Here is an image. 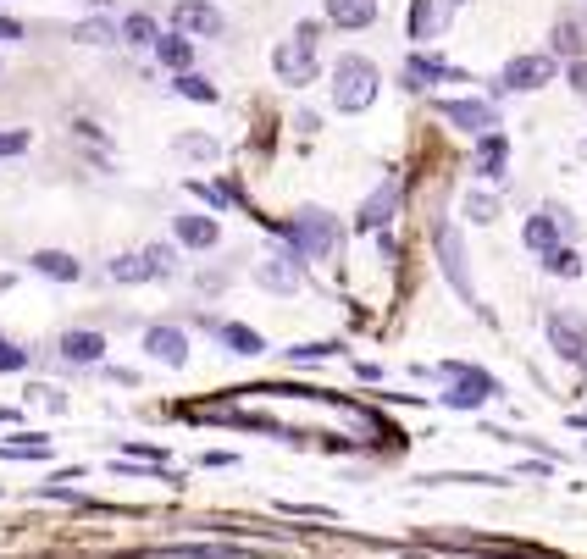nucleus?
<instances>
[{
    "mask_svg": "<svg viewBox=\"0 0 587 559\" xmlns=\"http://www.w3.org/2000/svg\"><path fill=\"white\" fill-rule=\"evenodd\" d=\"M277 233L288 238V250L300 255V261H327V255L338 250V244H344V238H338V222L327 211H300L294 216V222H277Z\"/></svg>",
    "mask_w": 587,
    "mask_h": 559,
    "instance_id": "1",
    "label": "nucleus"
},
{
    "mask_svg": "<svg viewBox=\"0 0 587 559\" xmlns=\"http://www.w3.org/2000/svg\"><path fill=\"white\" fill-rule=\"evenodd\" d=\"M377 67L366 56H338V67H333V106L338 111H366L377 100Z\"/></svg>",
    "mask_w": 587,
    "mask_h": 559,
    "instance_id": "2",
    "label": "nucleus"
},
{
    "mask_svg": "<svg viewBox=\"0 0 587 559\" xmlns=\"http://www.w3.org/2000/svg\"><path fill=\"white\" fill-rule=\"evenodd\" d=\"M432 377H449V393H444L449 410H482L493 393H499V377H488L482 366H466V360H449V366H438Z\"/></svg>",
    "mask_w": 587,
    "mask_h": 559,
    "instance_id": "3",
    "label": "nucleus"
},
{
    "mask_svg": "<svg viewBox=\"0 0 587 559\" xmlns=\"http://www.w3.org/2000/svg\"><path fill=\"white\" fill-rule=\"evenodd\" d=\"M272 67H277V78H283V84H294V89L311 84V78H316V23L294 28V39H288V45H277Z\"/></svg>",
    "mask_w": 587,
    "mask_h": 559,
    "instance_id": "4",
    "label": "nucleus"
},
{
    "mask_svg": "<svg viewBox=\"0 0 587 559\" xmlns=\"http://www.w3.org/2000/svg\"><path fill=\"white\" fill-rule=\"evenodd\" d=\"M576 233V222H571V211H538V216H527V227H521V244L527 250H538V255H549L560 238H571Z\"/></svg>",
    "mask_w": 587,
    "mask_h": 559,
    "instance_id": "5",
    "label": "nucleus"
},
{
    "mask_svg": "<svg viewBox=\"0 0 587 559\" xmlns=\"http://www.w3.org/2000/svg\"><path fill=\"white\" fill-rule=\"evenodd\" d=\"M549 344L560 360H571V366H582L587 360V322L576 316V310H560V316H549Z\"/></svg>",
    "mask_w": 587,
    "mask_h": 559,
    "instance_id": "6",
    "label": "nucleus"
},
{
    "mask_svg": "<svg viewBox=\"0 0 587 559\" xmlns=\"http://www.w3.org/2000/svg\"><path fill=\"white\" fill-rule=\"evenodd\" d=\"M438 117L455 122V128H466V133H477V139L499 128V111H493L488 100H438Z\"/></svg>",
    "mask_w": 587,
    "mask_h": 559,
    "instance_id": "7",
    "label": "nucleus"
},
{
    "mask_svg": "<svg viewBox=\"0 0 587 559\" xmlns=\"http://www.w3.org/2000/svg\"><path fill=\"white\" fill-rule=\"evenodd\" d=\"M172 23H178V34L183 39H211V34H222V12H216L211 0H178L172 6Z\"/></svg>",
    "mask_w": 587,
    "mask_h": 559,
    "instance_id": "8",
    "label": "nucleus"
},
{
    "mask_svg": "<svg viewBox=\"0 0 587 559\" xmlns=\"http://www.w3.org/2000/svg\"><path fill=\"white\" fill-rule=\"evenodd\" d=\"M144 355L178 371L189 366V338H183V327H144Z\"/></svg>",
    "mask_w": 587,
    "mask_h": 559,
    "instance_id": "9",
    "label": "nucleus"
},
{
    "mask_svg": "<svg viewBox=\"0 0 587 559\" xmlns=\"http://www.w3.org/2000/svg\"><path fill=\"white\" fill-rule=\"evenodd\" d=\"M255 283H266L272 294H294V288H300V255H294V250H272L261 266H255Z\"/></svg>",
    "mask_w": 587,
    "mask_h": 559,
    "instance_id": "10",
    "label": "nucleus"
},
{
    "mask_svg": "<svg viewBox=\"0 0 587 559\" xmlns=\"http://www.w3.org/2000/svg\"><path fill=\"white\" fill-rule=\"evenodd\" d=\"M504 167H510V139L493 128V133H482L477 150H471V172H477V178H488V183H499Z\"/></svg>",
    "mask_w": 587,
    "mask_h": 559,
    "instance_id": "11",
    "label": "nucleus"
},
{
    "mask_svg": "<svg viewBox=\"0 0 587 559\" xmlns=\"http://www.w3.org/2000/svg\"><path fill=\"white\" fill-rule=\"evenodd\" d=\"M438 255H444V277L460 288V299H471V305H477V294H471V277H466V255H460V227H455V222L438 227Z\"/></svg>",
    "mask_w": 587,
    "mask_h": 559,
    "instance_id": "12",
    "label": "nucleus"
},
{
    "mask_svg": "<svg viewBox=\"0 0 587 559\" xmlns=\"http://www.w3.org/2000/svg\"><path fill=\"white\" fill-rule=\"evenodd\" d=\"M56 355L67 360V366H100V360H106V338H100L95 327H78V333H61Z\"/></svg>",
    "mask_w": 587,
    "mask_h": 559,
    "instance_id": "13",
    "label": "nucleus"
},
{
    "mask_svg": "<svg viewBox=\"0 0 587 559\" xmlns=\"http://www.w3.org/2000/svg\"><path fill=\"white\" fill-rule=\"evenodd\" d=\"M554 84V56H516L504 67V89H543Z\"/></svg>",
    "mask_w": 587,
    "mask_h": 559,
    "instance_id": "14",
    "label": "nucleus"
},
{
    "mask_svg": "<svg viewBox=\"0 0 587 559\" xmlns=\"http://www.w3.org/2000/svg\"><path fill=\"white\" fill-rule=\"evenodd\" d=\"M394 211H399V183L388 178L383 189L372 194V200L360 205V216H355V222H360V233H383V227L394 222Z\"/></svg>",
    "mask_w": 587,
    "mask_h": 559,
    "instance_id": "15",
    "label": "nucleus"
},
{
    "mask_svg": "<svg viewBox=\"0 0 587 559\" xmlns=\"http://www.w3.org/2000/svg\"><path fill=\"white\" fill-rule=\"evenodd\" d=\"M28 266H34L39 277H50V283H78V277H84V261L67 255V250H34Z\"/></svg>",
    "mask_w": 587,
    "mask_h": 559,
    "instance_id": "16",
    "label": "nucleus"
},
{
    "mask_svg": "<svg viewBox=\"0 0 587 559\" xmlns=\"http://www.w3.org/2000/svg\"><path fill=\"white\" fill-rule=\"evenodd\" d=\"M172 233H178V244H189V250H216L222 227H216V216H178Z\"/></svg>",
    "mask_w": 587,
    "mask_h": 559,
    "instance_id": "17",
    "label": "nucleus"
},
{
    "mask_svg": "<svg viewBox=\"0 0 587 559\" xmlns=\"http://www.w3.org/2000/svg\"><path fill=\"white\" fill-rule=\"evenodd\" d=\"M216 344L228 349V355H266V338L244 322H216Z\"/></svg>",
    "mask_w": 587,
    "mask_h": 559,
    "instance_id": "18",
    "label": "nucleus"
},
{
    "mask_svg": "<svg viewBox=\"0 0 587 559\" xmlns=\"http://www.w3.org/2000/svg\"><path fill=\"white\" fill-rule=\"evenodd\" d=\"M449 23V0H416L410 12V39H438Z\"/></svg>",
    "mask_w": 587,
    "mask_h": 559,
    "instance_id": "19",
    "label": "nucleus"
},
{
    "mask_svg": "<svg viewBox=\"0 0 587 559\" xmlns=\"http://www.w3.org/2000/svg\"><path fill=\"white\" fill-rule=\"evenodd\" d=\"M327 23H338V28H372L377 23V0H327Z\"/></svg>",
    "mask_w": 587,
    "mask_h": 559,
    "instance_id": "20",
    "label": "nucleus"
},
{
    "mask_svg": "<svg viewBox=\"0 0 587 559\" xmlns=\"http://www.w3.org/2000/svg\"><path fill=\"white\" fill-rule=\"evenodd\" d=\"M156 56H161V67H172L183 78V72L194 67V39H183V34H167V39H156Z\"/></svg>",
    "mask_w": 587,
    "mask_h": 559,
    "instance_id": "21",
    "label": "nucleus"
},
{
    "mask_svg": "<svg viewBox=\"0 0 587 559\" xmlns=\"http://www.w3.org/2000/svg\"><path fill=\"white\" fill-rule=\"evenodd\" d=\"M106 272H111V283H150V277H156V272H150V261H144V250L139 255H117Z\"/></svg>",
    "mask_w": 587,
    "mask_h": 559,
    "instance_id": "22",
    "label": "nucleus"
},
{
    "mask_svg": "<svg viewBox=\"0 0 587 559\" xmlns=\"http://www.w3.org/2000/svg\"><path fill=\"white\" fill-rule=\"evenodd\" d=\"M543 272L549 277H582V255H576L571 244H554V250L543 255Z\"/></svg>",
    "mask_w": 587,
    "mask_h": 559,
    "instance_id": "23",
    "label": "nucleus"
},
{
    "mask_svg": "<svg viewBox=\"0 0 587 559\" xmlns=\"http://www.w3.org/2000/svg\"><path fill=\"white\" fill-rule=\"evenodd\" d=\"M122 39H128V45H156V39H161V28H156V17L133 12L128 23H122Z\"/></svg>",
    "mask_w": 587,
    "mask_h": 559,
    "instance_id": "24",
    "label": "nucleus"
},
{
    "mask_svg": "<svg viewBox=\"0 0 587 559\" xmlns=\"http://www.w3.org/2000/svg\"><path fill=\"white\" fill-rule=\"evenodd\" d=\"M167 554H178V559H233L239 548H222V543H172Z\"/></svg>",
    "mask_w": 587,
    "mask_h": 559,
    "instance_id": "25",
    "label": "nucleus"
},
{
    "mask_svg": "<svg viewBox=\"0 0 587 559\" xmlns=\"http://www.w3.org/2000/svg\"><path fill=\"white\" fill-rule=\"evenodd\" d=\"M405 78H410V84H432V78H449V67H444V61H432V56H410V67H405Z\"/></svg>",
    "mask_w": 587,
    "mask_h": 559,
    "instance_id": "26",
    "label": "nucleus"
},
{
    "mask_svg": "<svg viewBox=\"0 0 587 559\" xmlns=\"http://www.w3.org/2000/svg\"><path fill=\"white\" fill-rule=\"evenodd\" d=\"M17 371H28V349H17L12 338L0 333V377H17Z\"/></svg>",
    "mask_w": 587,
    "mask_h": 559,
    "instance_id": "27",
    "label": "nucleus"
},
{
    "mask_svg": "<svg viewBox=\"0 0 587 559\" xmlns=\"http://www.w3.org/2000/svg\"><path fill=\"white\" fill-rule=\"evenodd\" d=\"M144 261H150V272H156V277L178 272V250H172V244H150V250H144Z\"/></svg>",
    "mask_w": 587,
    "mask_h": 559,
    "instance_id": "28",
    "label": "nucleus"
},
{
    "mask_svg": "<svg viewBox=\"0 0 587 559\" xmlns=\"http://www.w3.org/2000/svg\"><path fill=\"white\" fill-rule=\"evenodd\" d=\"M178 95H183V100H205V106H211V100H216V84H205L200 72H183V78H178Z\"/></svg>",
    "mask_w": 587,
    "mask_h": 559,
    "instance_id": "29",
    "label": "nucleus"
},
{
    "mask_svg": "<svg viewBox=\"0 0 587 559\" xmlns=\"http://www.w3.org/2000/svg\"><path fill=\"white\" fill-rule=\"evenodd\" d=\"M338 349H344V344H333V338H327V344H300V349H288V360H294V366H311V360H333Z\"/></svg>",
    "mask_w": 587,
    "mask_h": 559,
    "instance_id": "30",
    "label": "nucleus"
},
{
    "mask_svg": "<svg viewBox=\"0 0 587 559\" xmlns=\"http://www.w3.org/2000/svg\"><path fill=\"white\" fill-rule=\"evenodd\" d=\"M183 155H194V161H216V139H200V133H189V139H178Z\"/></svg>",
    "mask_w": 587,
    "mask_h": 559,
    "instance_id": "31",
    "label": "nucleus"
},
{
    "mask_svg": "<svg viewBox=\"0 0 587 559\" xmlns=\"http://www.w3.org/2000/svg\"><path fill=\"white\" fill-rule=\"evenodd\" d=\"M466 216H471V222H493V216H499V205H493L488 194H471V200H466Z\"/></svg>",
    "mask_w": 587,
    "mask_h": 559,
    "instance_id": "32",
    "label": "nucleus"
},
{
    "mask_svg": "<svg viewBox=\"0 0 587 559\" xmlns=\"http://www.w3.org/2000/svg\"><path fill=\"white\" fill-rule=\"evenodd\" d=\"M28 150V133H0V155H23Z\"/></svg>",
    "mask_w": 587,
    "mask_h": 559,
    "instance_id": "33",
    "label": "nucleus"
},
{
    "mask_svg": "<svg viewBox=\"0 0 587 559\" xmlns=\"http://www.w3.org/2000/svg\"><path fill=\"white\" fill-rule=\"evenodd\" d=\"M78 39H89V45H100V39H111V23H84V28H78Z\"/></svg>",
    "mask_w": 587,
    "mask_h": 559,
    "instance_id": "34",
    "label": "nucleus"
},
{
    "mask_svg": "<svg viewBox=\"0 0 587 559\" xmlns=\"http://www.w3.org/2000/svg\"><path fill=\"white\" fill-rule=\"evenodd\" d=\"M128 454H133V460H167V454H161V449H150V443H128Z\"/></svg>",
    "mask_w": 587,
    "mask_h": 559,
    "instance_id": "35",
    "label": "nucleus"
},
{
    "mask_svg": "<svg viewBox=\"0 0 587 559\" xmlns=\"http://www.w3.org/2000/svg\"><path fill=\"white\" fill-rule=\"evenodd\" d=\"M12 39H23V23H12V17H0V45H12Z\"/></svg>",
    "mask_w": 587,
    "mask_h": 559,
    "instance_id": "36",
    "label": "nucleus"
},
{
    "mask_svg": "<svg viewBox=\"0 0 587 559\" xmlns=\"http://www.w3.org/2000/svg\"><path fill=\"white\" fill-rule=\"evenodd\" d=\"M189 189H194V194H200V200H205V205H211V211H222V194H216V189H205V183H189Z\"/></svg>",
    "mask_w": 587,
    "mask_h": 559,
    "instance_id": "37",
    "label": "nucleus"
},
{
    "mask_svg": "<svg viewBox=\"0 0 587 559\" xmlns=\"http://www.w3.org/2000/svg\"><path fill=\"white\" fill-rule=\"evenodd\" d=\"M571 89H582V95H587V61H571Z\"/></svg>",
    "mask_w": 587,
    "mask_h": 559,
    "instance_id": "38",
    "label": "nucleus"
},
{
    "mask_svg": "<svg viewBox=\"0 0 587 559\" xmlns=\"http://www.w3.org/2000/svg\"><path fill=\"white\" fill-rule=\"evenodd\" d=\"M571 427H587V410H582V416H571Z\"/></svg>",
    "mask_w": 587,
    "mask_h": 559,
    "instance_id": "39",
    "label": "nucleus"
},
{
    "mask_svg": "<svg viewBox=\"0 0 587 559\" xmlns=\"http://www.w3.org/2000/svg\"><path fill=\"white\" fill-rule=\"evenodd\" d=\"M89 6H111V0H89Z\"/></svg>",
    "mask_w": 587,
    "mask_h": 559,
    "instance_id": "40",
    "label": "nucleus"
},
{
    "mask_svg": "<svg viewBox=\"0 0 587 559\" xmlns=\"http://www.w3.org/2000/svg\"><path fill=\"white\" fill-rule=\"evenodd\" d=\"M582 366H587V360H582Z\"/></svg>",
    "mask_w": 587,
    "mask_h": 559,
    "instance_id": "41",
    "label": "nucleus"
}]
</instances>
